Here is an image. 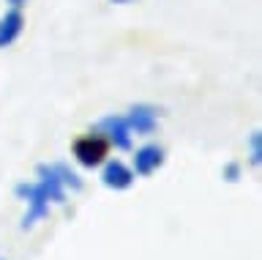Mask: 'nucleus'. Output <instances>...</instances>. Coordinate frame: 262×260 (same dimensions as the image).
Segmentation results:
<instances>
[{
  "mask_svg": "<svg viewBox=\"0 0 262 260\" xmlns=\"http://www.w3.org/2000/svg\"><path fill=\"white\" fill-rule=\"evenodd\" d=\"M98 170H101V175H98L101 184L106 186V189H112V192H128L131 186H134V181H137L131 165H126L123 159H106Z\"/></svg>",
  "mask_w": 262,
  "mask_h": 260,
  "instance_id": "nucleus-6",
  "label": "nucleus"
},
{
  "mask_svg": "<svg viewBox=\"0 0 262 260\" xmlns=\"http://www.w3.org/2000/svg\"><path fill=\"white\" fill-rule=\"evenodd\" d=\"M96 132L104 137L106 143H110V148L115 151H131L134 148V134H131V129L126 124V115H118V112H110V115L98 118L96 121Z\"/></svg>",
  "mask_w": 262,
  "mask_h": 260,
  "instance_id": "nucleus-4",
  "label": "nucleus"
},
{
  "mask_svg": "<svg viewBox=\"0 0 262 260\" xmlns=\"http://www.w3.org/2000/svg\"><path fill=\"white\" fill-rule=\"evenodd\" d=\"M82 175L66 162H41L36 167V181H22L14 186L16 200L25 203L19 227L33 230L38 222L49 219L55 206H66L69 194L82 192Z\"/></svg>",
  "mask_w": 262,
  "mask_h": 260,
  "instance_id": "nucleus-1",
  "label": "nucleus"
},
{
  "mask_svg": "<svg viewBox=\"0 0 262 260\" xmlns=\"http://www.w3.org/2000/svg\"><path fill=\"white\" fill-rule=\"evenodd\" d=\"M221 178H224L227 184H241V178H243V165H241V162H227V165L221 167Z\"/></svg>",
  "mask_w": 262,
  "mask_h": 260,
  "instance_id": "nucleus-9",
  "label": "nucleus"
},
{
  "mask_svg": "<svg viewBox=\"0 0 262 260\" xmlns=\"http://www.w3.org/2000/svg\"><path fill=\"white\" fill-rule=\"evenodd\" d=\"M110 3H112V6H128L131 0H110Z\"/></svg>",
  "mask_w": 262,
  "mask_h": 260,
  "instance_id": "nucleus-11",
  "label": "nucleus"
},
{
  "mask_svg": "<svg viewBox=\"0 0 262 260\" xmlns=\"http://www.w3.org/2000/svg\"><path fill=\"white\" fill-rule=\"evenodd\" d=\"M0 260H6V257H0Z\"/></svg>",
  "mask_w": 262,
  "mask_h": 260,
  "instance_id": "nucleus-12",
  "label": "nucleus"
},
{
  "mask_svg": "<svg viewBox=\"0 0 262 260\" xmlns=\"http://www.w3.org/2000/svg\"><path fill=\"white\" fill-rule=\"evenodd\" d=\"M249 165L254 170L262 167V132L259 129H254L249 134Z\"/></svg>",
  "mask_w": 262,
  "mask_h": 260,
  "instance_id": "nucleus-8",
  "label": "nucleus"
},
{
  "mask_svg": "<svg viewBox=\"0 0 262 260\" xmlns=\"http://www.w3.org/2000/svg\"><path fill=\"white\" fill-rule=\"evenodd\" d=\"M126 124L134 137H153L161 126V107H156L150 102H137L123 112Z\"/></svg>",
  "mask_w": 262,
  "mask_h": 260,
  "instance_id": "nucleus-3",
  "label": "nucleus"
},
{
  "mask_svg": "<svg viewBox=\"0 0 262 260\" xmlns=\"http://www.w3.org/2000/svg\"><path fill=\"white\" fill-rule=\"evenodd\" d=\"M25 30V14L22 9H8L0 14V50H6V47H11L16 38L22 36Z\"/></svg>",
  "mask_w": 262,
  "mask_h": 260,
  "instance_id": "nucleus-7",
  "label": "nucleus"
},
{
  "mask_svg": "<svg viewBox=\"0 0 262 260\" xmlns=\"http://www.w3.org/2000/svg\"><path fill=\"white\" fill-rule=\"evenodd\" d=\"M11 9H22V6H28V0H6Z\"/></svg>",
  "mask_w": 262,
  "mask_h": 260,
  "instance_id": "nucleus-10",
  "label": "nucleus"
},
{
  "mask_svg": "<svg viewBox=\"0 0 262 260\" xmlns=\"http://www.w3.org/2000/svg\"><path fill=\"white\" fill-rule=\"evenodd\" d=\"M110 151H112L110 143H106L96 129L88 134L74 137V143H71V156L82 170H98L106 159H110Z\"/></svg>",
  "mask_w": 262,
  "mask_h": 260,
  "instance_id": "nucleus-2",
  "label": "nucleus"
},
{
  "mask_svg": "<svg viewBox=\"0 0 262 260\" xmlns=\"http://www.w3.org/2000/svg\"><path fill=\"white\" fill-rule=\"evenodd\" d=\"M167 162V148L159 143H145L139 148H131V170L137 178H150L164 167Z\"/></svg>",
  "mask_w": 262,
  "mask_h": 260,
  "instance_id": "nucleus-5",
  "label": "nucleus"
}]
</instances>
